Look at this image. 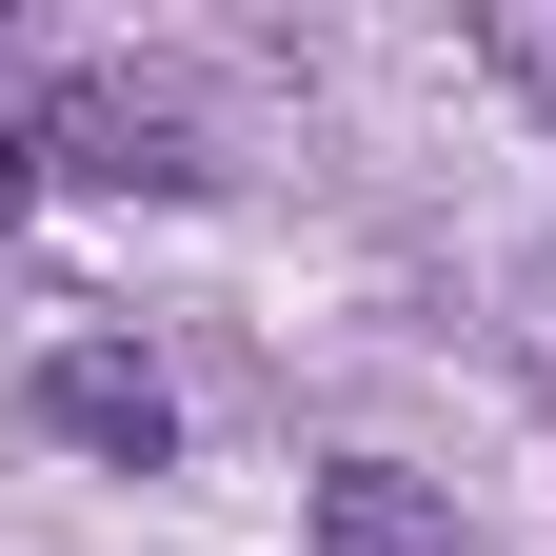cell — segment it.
<instances>
[{
    "label": "cell",
    "mask_w": 556,
    "mask_h": 556,
    "mask_svg": "<svg viewBox=\"0 0 556 556\" xmlns=\"http://www.w3.org/2000/svg\"><path fill=\"white\" fill-rule=\"evenodd\" d=\"M21 417H40L60 457H119V477H160V457H179V378L139 358V338H60V358L21 378Z\"/></svg>",
    "instance_id": "6da1fadb"
},
{
    "label": "cell",
    "mask_w": 556,
    "mask_h": 556,
    "mask_svg": "<svg viewBox=\"0 0 556 556\" xmlns=\"http://www.w3.org/2000/svg\"><path fill=\"white\" fill-rule=\"evenodd\" d=\"M40 179H100V199H199V119L160 80H60L40 100Z\"/></svg>",
    "instance_id": "7a4b0ae2"
},
{
    "label": "cell",
    "mask_w": 556,
    "mask_h": 556,
    "mask_svg": "<svg viewBox=\"0 0 556 556\" xmlns=\"http://www.w3.org/2000/svg\"><path fill=\"white\" fill-rule=\"evenodd\" d=\"M318 556H457V517L397 457H318Z\"/></svg>",
    "instance_id": "3957f363"
},
{
    "label": "cell",
    "mask_w": 556,
    "mask_h": 556,
    "mask_svg": "<svg viewBox=\"0 0 556 556\" xmlns=\"http://www.w3.org/2000/svg\"><path fill=\"white\" fill-rule=\"evenodd\" d=\"M40 199V100H0V219Z\"/></svg>",
    "instance_id": "277c9868"
}]
</instances>
